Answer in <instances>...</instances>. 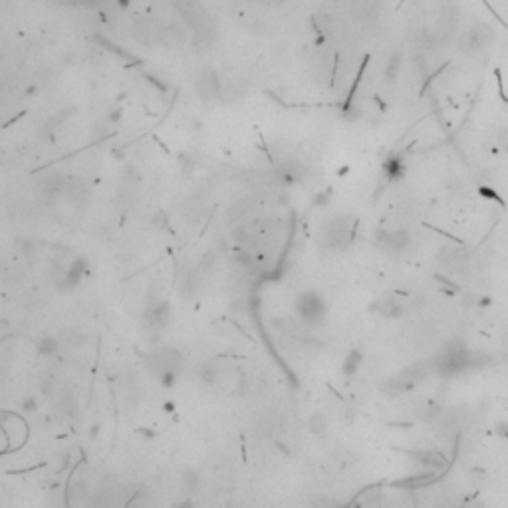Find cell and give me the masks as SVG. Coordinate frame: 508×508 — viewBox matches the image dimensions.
<instances>
[{
    "instance_id": "6da1fadb",
    "label": "cell",
    "mask_w": 508,
    "mask_h": 508,
    "mask_svg": "<svg viewBox=\"0 0 508 508\" xmlns=\"http://www.w3.org/2000/svg\"><path fill=\"white\" fill-rule=\"evenodd\" d=\"M183 363L185 359L181 351L175 348H157L145 355L147 369L167 387L173 385V381L177 379V373L183 369Z\"/></svg>"
},
{
    "instance_id": "7a4b0ae2",
    "label": "cell",
    "mask_w": 508,
    "mask_h": 508,
    "mask_svg": "<svg viewBox=\"0 0 508 508\" xmlns=\"http://www.w3.org/2000/svg\"><path fill=\"white\" fill-rule=\"evenodd\" d=\"M353 219L348 215H336L322 224L320 228V242L326 250H342L351 238Z\"/></svg>"
},
{
    "instance_id": "3957f363",
    "label": "cell",
    "mask_w": 508,
    "mask_h": 508,
    "mask_svg": "<svg viewBox=\"0 0 508 508\" xmlns=\"http://www.w3.org/2000/svg\"><path fill=\"white\" fill-rule=\"evenodd\" d=\"M296 314L308 326L322 324L326 318V302L318 292L306 290L296 298Z\"/></svg>"
},
{
    "instance_id": "277c9868",
    "label": "cell",
    "mask_w": 508,
    "mask_h": 508,
    "mask_svg": "<svg viewBox=\"0 0 508 508\" xmlns=\"http://www.w3.org/2000/svg\"><path fill=\"white\" fill-rule=\"evenodd\" d=\"M193 88H195V94L199 95V99L211 103L222 95V80L213 68H203L193 78Z\"/></svg>"
},
{
    "instance_id": "5b68a950",
    "label": "cell",
    "mask_w": 508,
    "mask_h": 508,
    "mask_svg": "<svg viewBox=\"0 0 508 508\" xmlns=\"http://www.w3.org/2000/svg\"><path fill=\"white\" fill-rule=\"evenodd\" d=\"M381 12L379 0H351V14L363 26H369L377 20Z\"/></svg>"
},
{
    "instance_id": "8992f818",
    "label": "cell",
    "mask_w": 508,
    "mask_h": 508,
    "mask_svg": "<svg viewBox=\"0 0 508 508\" xmlns=\"http://www.w3.org/2000/svg\"><path fill=\"white\" fill-rule=\"evenodd\" d=\"M377 242L389 252H403L409 246V234L405 230H379Z\"/></svg>"
},
{
    "instance_id": "52a82bcc",
    "label": "cell",
    "mask_w": 508,
    "mask_h": 508,
    "mask_svg": "<svg viewBox=\"0 0 508 508\" xmlns=\"http://www.w3.org/2000/svg\"><path fill=\"white\" fill-rule=\"evenodd\" d=\"M205 209H207V199H205V195L193 193L190 197H187V201L181 205V215H183L185 221L197 222L203 215H205Z\"/></svg>"
},
{
    "instance_id": "ba28073f",
    "label": "cell",
    "mask_w": 508,
    "mask_h": 508,
    "mask_svg": "<svg viewBox=\"0 0 508 508\" xmlns=\"http://www.w3.org/2000/svg\"><path fill=\"white\" fill-rule=\"evenodd\" d=\"M64 187H66L64 177H60V175H48V177L42 181V185H40V193H42V197H44L46 201H52V199H56L58 195H62Z\"/></svg>"
},
{
    "instance_id": "9c48e42d",
    "label": "cell",
    "mask_w": 508,
    "mask_h": 508,
    "mask_svg": "<svg viewBox=\"0 0 508 508\" xmlns=\"http://www.w3.org/2000/svg\"><path fill=\"white\" fill-rule=\"evenodd\" d=\"M308 429L312 435L316 437H326L328 431H330V419L324 415V413H314L310 419H308Z\"/></svg>"
},
{
    "instance_id": "30bf717a",
    "label": "cell",
    "mask_w": 508,
    "mask_h": 508,
    "mask_svg": "<svg viewBox=\"0 0 508 508\" xmlns=\"http://www.w3.org/2000/svg\"><path fill=\"white\" fill-rule=\"evenodd\" d=\"M219 375H221V369L217 365H213V363H203L199 367V379L205 385H215L219 381Z\"/></svg>"
},
{
    "instance_id": "8fae6325",
    "label": "cell",
    "mask_w": 508,
    "mask_h": 508,
    "mask_svg": "<svg viewBox=\"0 0 508 508\" xmlns=\"http://www.w3.org/2000/svg\"><path fill=\"white\" fill-rule=\"evenodd\" d=\"M36 349H38V353L40 355H46V357H52V355H56L58 353V349H60V342L56 340V338H42L38 344H36Z\"/></svg>"
},
{
    "instance_id": "7c38bea8",
    "label": "cell",
    "mask_w": 508,
    "mask_h": 508,
    "mask_svg": "<svg viewBox=\"0 0 508 508\" xmlns=\"http://www.w3.org/2000/svg\"><path fill=\"white\" fill-rule=\"evenodd\" d=\"M82 272H84V262L76 260L68 270H66V278H64V284L66 288H74V286L80 282L82 278Z\"/></svg>"
},
{
    "instance_id": "4fadbf2b",
    "label": "cell",
    "mask_w": 508,
    "mask_h": 508,
    "mask_svg": "<svg viewBox=\"0 0 508 508\" xmlns=\"http://www.w3.org/2000/svg\"><path fill=\"white\" fill-rule=\"evenodd\" d=\"M181 482H183V488H185L187 492H195V490L199 488V484H201V476H199L197 471L187 469V471L181 473Z\"/></svg>"
},
{
    "instance_id": "5bb4252c",
    "label": "cell",
    "mask_w": 508,
    "mask_h": 508,
    "mask_svg": "<svg viewBox=\"0 0 508 508\" xmlns=\"http://www.w3.org/2000/svg\"><path fill=\"white\" fill-rule=\"evenodd\" d=\"M379 314L385 318H397L401 314V306L391 298H383L379 302Z\"/></svg>"
},
{
    "instance_id": "9a60e30c",
    "label": "cell",
    "mask_w": 508,
    "mask_h": 508,
    "mask_svg": "<svg viewBox=\"0 0 508 508\" xmlns=\"http://www.w3.org/2000/svg\"><path fill=\"white\" fill-rule=\"evenodd\" d=\"M252 209V203L248 199H240L230 207V217H242L244 213H248Z\"/></svg>"
},
{
    "instance_id": "2e32d148",
    "label": "cell",
    "mask_w": 508,
    "mask_h": 508,
    "mask_svg": "<svg viewBox=\"0 0 508 508\" xmlns=\"http://www.w3.org/2000/svg\"><path fill=\"white\" fill-rule=\"evenodd\" d=\"M86 494H88V484H86V482H84V480H80V482H76V484H74V486H72V488H70V496H72V500H74V502H76V500H78V498H80V500H82V498H84V496H86Z\"/></svg>"
},
{
    "instance_id": "e0dca14e",
    "label": "cell",
    "mask_w": 508,
    "mask_h": 508,
    "mask_svg": "<svg viewBox=\"0 0 508 508\" xmlns=\"http://www.w3.org/2000/svg\"><path fill=\"white\" fill-rule=\"evenodd\" d=\"M232 236H234V240H236V242H240V244H244V242H248V238H252V236H250L248 226H244V224L236 226V228L232 230Z\"/></svg>"
},
{
    "instance_id": "ac0fdd59",
    "label": "cell",
    "mask_w": 508,
    "mask_h": 508,
    "mask_svg": "<svg viewBox=\"0 0 508 508\" xmlns=\"http://www.w3.org/2000/svg\"><path fill=\"white\" fill-rule=\"evenodd\" d=\"M359 361H361V353H359V351H351V353H349V357L346 359V367H344V371H346V373H353V371L357 369Z\"/></svg>"
},
{
    "instance_id": "d6986e66",
    "label": "cell",
    "mask_w": 508,
    "mask_h": 508,
    "mask_svg": "<svg viewBox=\"0 0 508 508\" xmlns=\"http://www.w3.org/2000/svg\"><path fill=\"white\" fill-rule=\"evenodd\" d=\"M397 70H399V54H393L391 60H389V64H387V68H385V78L391 82Z\"/></svg>"
},
{
    "instance_id": "ffe728a7",
    "label": "cell",
    "mask_w": 508,
    "mask_h": 508,
    "mask_svg": "<svg viewBox=\"0 0 508 508\" xmlns=\"http://www.w3.org/2000/svg\"><path fill=\"white\" fill-rule=\"evenodd\" d=\"M62 338H66V342H68L70 346H80V344L84 342L82 332H66Z\"/></svg>"
},
{
    "instance_id": "44dd1931",
    "label": "cell",
    "mask_w": 508,
    "mask_h": 508,
    "mask_svg": "<svg viewBox=\"0 0 508 508\" xmlns=\"http://www.w3.org/2000/svg\"><path fill=\"white\" fill-rule=\"evenodd\" d=\"M36 407H38V403H36V397L28 395V397H24V399H22V411H24V413H34V411H36Z\"/></svg>"
},
{
    "instance_id": "7402d4cb",
    "label": "cell",
    "mask_w": 508,
    "mask_h": 508,
    "mask_svg": "<svg viewBox=\"0 0 508 508\" xmlns=\"http://www.w3.org/2000/svg\"><path fill=\"white\" fill-rule=\"evenodd\" d=\"M40 391H42L44 395H50V393H52V381H50V379L42 381V385H40Z\"/></svg>"
},
{
    "instance_id": "603a6c76",
    "label": "cell",
    "mask_w": 508,
    "mask_h": 508,
    "mask_svg": "<svg viewBox=\"0 0 508 508\" xmlns=\"http://www.w3.org/2000/svg\"><path fill=\"white\" fill-rule=\"evenodd\" d=\"M312 502H314V504H332L330 498H322V496H320V498H314Z\"/></svg>"
},
{
    "instance_id": "cb8c5ba5",
    "label": "cell",
    "mask_w": 508,
    "mask_h": 508,
    "mask_svg": "<svg viewBox=\"0 0 508 508\" xmlns=\"http://www.w3.org/2000/svg\"><path fill=\"white\" fill-rule=\"evenodd\" d=\"M119 4H121V6H127V4H129V0H119Z\"/></svg>"
},
{
    "instance_id": "d4e9b609",
    "label": "cell",
    "mask_w": 508,
    "mask_h": 508,
    "mask_svg": "<svg viewBox=\"0 0 508 508\" xmlns=\"http://www.w3.org/2000/svg\"><path fill=\"white\" fill-rule=\"evenodd\" d=\"M258 2H276V0H258Z\"/></svg>"
}]
</instances>
